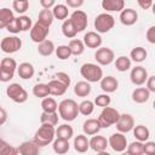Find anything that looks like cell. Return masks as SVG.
Segmentation results:
<instances>
[{
	"instance_id": "ac0fdd59",
	"label": "cell",
	"mask_w": 155,
	"mask_h": 155,
	"mask_svg": "<svg viewBox=\"0 0 155 155\" xmlns=\"http://www.w3.org/2000/svg\"><path fill=\"white\" fill-rule=\"evenodd\" d=\"M138 21V13L133 8H124L120 11V22L124 25H133Z\"/></svg>"
},
{
	"instance_id": "ffe728a7",
	"label": "cell",
	"mask_w": 155,
	"mask_h": 155,
	"mask_svg": "<svg viewBox=\"0 0 155 155\" xmlns=\"http://www.w3.org/2000/svg\"><path fill=\"white\" fill-rule=\"evenodd\" d=\"M150 91L147 88V87H137L133 90L132 92V101L134 103H138V104H143V103H147L149 99H150Z\"/></svg>"
},
{
	"instance_id": "277c9868",
	"label": "cell",
	"mask_w": 155,
	"mask_h": 155,
	"mask_svg": "<svg viewBox=\"0 0 155 155\" xmlns=\"http://www.w3.org/2000/svg\"><path fill=\"white\" fill-rule=\"evenodd\" d=\"M17 70V62L13 58L5 57L0 61V81L8 82L13 79L15 71Z\"/></svg>"
},
{
	"instance_id": "5b68a950",
	"label": "cell",
	"mask_w": 155,
	"mask_h": 155,
	"mask_svg": "<svg viewBox=\"0 0 155 155\" xmlns=\"http://www.w3.org/2000/svg\"><path fill=\"white\" fill-rule=\"evenodd\" d=\"M119 116H120V113L115 109V108H111V107H104L103 110L101 111L99 116H98V121H99V125L102 128H108L113 125L116 124V121L119 120Z\"/></svg>"
},
{
	"instance_id": "f1b7e54d",
	"label": "cell",
	"mask_w": 155,
	"mask_h": 155,
	"mask_svg": "<svg viewBox=\"0 0 155 155\" xmlns=\"http://www.w3.org/2000/svg\"><path fill=\"white\" fill-rule=\"evenodd\" d=\"M52 149H53V151L56 154H65L70 149L69 140L62 139V138H56L52 142Z\"/></svg>"
},
{
	"instance_id": "484cf974",
	"label": "cell",
	"mask_w": 155,
	"mask_h": 155,
	"mask_svg": "<svg viewBox=\"0 0 155 155\" xmlns=\"http://www.w3.org/2000/svg\"><path fill=\"white\" fill-rule=\"evenodd\" d=\"M54 48L56 47H54L53 41H51L48 39H45L44 41H41V42L38 44V52H39V54H41L44 57L51 56L54 52Z\"/></svg>"
},
{
	"instance_id": "681fc988",
	"label": "cell",
	"mask_w": 155,
	"mask_h": 155,
	"mask_svg": "<svg viewBox=\"0 0 155 155\" xmlns=\"http://www.w3.org/2000/svg\"><path fill=\"white\" fill-rule=\"evenodd\" d=\"M6 30H7V31H10V33H12V34H17V33H19V31H21L19 24H18V21H17V18H16V17L13 18V21H11V22L7 24Z\"/></svg>"
},
{
	"instance_id": "11a10c76",
	"label": "cell",
	"mask_w": 155,
	"mask_h": 155,
	"mask_svg": "<svg viewBox=\"0 0 155 155\" xmlns=\"http://www.w3.org/2000/svg\"><path fill=\"white\" fill-rule=\"evenodd\" d=\"M137 2L143 10H149L153 6V0H137Z\"/></svg>"
},
{
	"instance_id": "d590c367",
	"label": "cell",
	"mask_w": 155,
	"mask_h": 155,
	"mask_svg": "<svg viewBox=\"0 0 155 155\" xmlns=\"http://www.w3.org/2000/svg\"><path fill=\"white\" fill-rule=\"evenodd\" d=\"M41 108H42V111H45V113H54V111H57L58 104H57V102H56L54 98L47 96V97L42 98V101H41Z\"/></svg>"
},
{
	"instance_id": "3957f363",
	"label": "cell",
	"mask_w": 155,
	"mask_h": 155,
	"mask_svg": "<svg viewBox=\"0 0 155 155\" xmlns=\"http://www.w3.org/2000/svg\"><path fill=\"white\" fill-rule=\"evenodd\" d=\"M80 74L90 84L98 82L103 78V70L99 67V64L96 63H84L80 68Z\"/></svg>"
},
{
	"instance_id": "f6af8a7d",
	"label": "cell",
	"mask_w": 155,
	"mask_h": 155,
	"mask_svg": "<svg viewBox=\"0 0 155 155\" xmlns=\"http://www.w3.org/2000/svg\"><path fill=\"white\" fill-rule=\"evenodd\" d=\"M54 52H56L57 58H59L61 61H65L71 56V52L68 45H59L58 47L54 48Z\"/></svg>"
},
{
	"instance_id": "f5cc1de1",
	"label": "cell",
	"mask_w": 155,
	"mask_h": 155,
	"mask_svg": "<svg viewBox=\"0 0 155 155\" xmlns=\"http://www.w3.org/2000/svg\"><path fill=\"white\" fill-rule=\"evenodd\" d=\"M145 85H147V88L150 92H155V75L148 76V79L145 81Z\"/></svg>"
},
{
	"instance_id": "bcb514c9",
	"label": "cell",
	"mask_w": 155,
	"mask_h": 155,
	"mask_svg": "<svg viewBox=\"0 0 155 155\" xmlns=\"http://www.w3.org/2000/svg\"><path fill=\"white\" fill-rule=\"evenodd\" d=\"M12 7L13 10L19 13V15H23L28 11L29 8V1L28 0H13L12 2Z\"/></svg>"
},
{
	"instance_id": "d6986e66",
	"label": "cell",
	"mask_w": 155,
	"mask_h": 155,
	"mask_svg": "<svg viewBox=\"0 0 155 155\" xmlns=\"http://www.w3.org/2000/svg\"><path fill=\"white\" fill-rule=\"evenodd\" d=\"M17 149H18V154L22 155H38L40 151V147L34 140H25L21 143V145Z\"/></svg>"
},
{
	"instance_id": "4dcf8cb0",
	"label": "cell",
	"mask_w": 155,
	"mask_h": 155,
	"mask_svg": "<svg viewBox=\"0 0 155 155\" xmlns=\"http://www.w3.org/2000/svg\"><path fill=\"white\" fill-rule=\"evenodd\" d=\"M73 136H74V130H73V127H71L70 125H68V124L59 125V126L56 128V137H57V138H62V139L69 140Z\"/></svg>"
},
{
	"instance_id": "44dd1931",
	"label": "cell",
	"mask_w": 155,
	"mask_h": 155,
	"mask_svg": "<svg viewBox=\"0 0 155 155\" xmlns=\"http://www.w3.org/2000/svg\"><path fill=\"white\" fill-rule=\"evenodd\" d=\"M17 73H18V76L23 80H28V79H31L35 74V68L31 63L29 62H23L21 63L19 65H17Z\"/></svg>"
},
{
	"instance_id": "2e32d148",
	"label": "cell",
	"mask_w": 155,
	"mask_h": 155,
	"mask_svg": "<svg viewBox=\"0 0 155 155\" xmlns=\"http://www.w3.org/2000/svg\"><path fill=\"white\" fill-rule=\"evenodd\" d=\"M101 88L103 92L105 93H113L117 90L119 87V81L116 78L111 76V75H108V76H103L101 80Z\"/></svg>"
},
{
	"instance_id": "836d02e7",
	"label": "cell",
	"mask_w": 155,
	"mask_h": 155,
	"mask_svg": "<svg viewBox=\"0 0 155 155\" xmlns=\"http://www.w3.org/2000/svg\"><path fill=\"white\" fill-rule=\"evenodd\" d=\"M68 46L70 48L71 56H80L85 51V44L82 40H79V39H71L69 41Z\"/></svg>"
},
{
	"instance_id": "83f0119b",
	"label": "cell",
	"mask_w": 155,
	"mask_h": 155,
	"mask_svg": "<svg viewBox=\"0 0 155 155\" xmlns=\"http://www.w3.org/2000/svg\"><path fill=\"white\" fill-rule=\"evenodd\" d=\"M132 131H133L134 138H136L137 140H139V142H145V140H148L149 137H150V131H149V128H148L147 126H144V125H137V126H134V127L132 128Z\"/></svg>"
},
{
	"instance_id": "5bb4252c",
	"label": "cell",
	"mask_w": 155,
	"mask_h": 155,
	"mask_svg": "<svg viewBox=\"0 0 155 155\" xmlns=\"http://www.w3.org/2000/svg\"><path fill=\"white\" fill-rule=\"evenodd\" d=\"M148 71L142 65H137L134 68L131 69V73H130V79H131V82L136 86H142L143 84H145L147 79H148Z\"/></svg>"
},
{
	"instance_id": "ba28073f",
	"label": "cell",
	"mask_w": 155,
	"mask_h": 155,
	"mask_svg": "<svg viewBox=\"0 0 155 155\" xmlns=\"http://www.w3.org/2000/svg\"><path fill=\"white\" fill-rule=\"evenodd\" d=\"M29 31H30V39L34 42L39 44V42L44 41L47 38V35L50 33V27L46 25V24H42L39 21H36L33 24V27H31V29Z\"/></svg>"
},
{
	"instance_id": "9f6ffc18",
	"label": "cell",
	"mask_w": 155,
	"mask_h": 155,
	"mask_svg": "<svg viewBox=\"0 0 155 155\" xmlns=\"http://www.w3.org/2000/svg\"><path fill=\"white\" fill-rule=\"evenodd\" d=\"M56 4V0H40V5L42 8H52Z\"/></svg>"
},
{
	"instance_id": "e0dca14e",
	"label": "cell",
	"mask_w": 155,
	"mask_h": 155,
	"mask_svg": "<svg viewBox=\"0 0 155 155\" xmlns=\"http://www.w3.org/2000/svg\"><path fill=\"white\" fill-rule=\"evenodd\" d=\"M88 143H90V148L93 151L98 153V154L105 151L107 150V147H108V139L105 137H103V136H96V134H93L92 138L88 140Z\"/></svg>"
},
{
	"instance_id": "8992f818",
	"label": "cell",
	"mask_w": 155,
	"mask_h": 155,
	"mask_svg": "<svg viewBox=\"0 0 155 155\" xmlns=\"http://www.w3.org/2000/svg\"><path fill=\"white\" fill-rule=\"evenodd\" d=\"M6 96L13 101L15 103H18V104H22L24 102H27L28 99V92L25 91V88L17 84V82H13V84H10L7 87H6Z\"/></svg>"
},
{
	"instance_id": "8d00e7d4",
	"label": "cell",
	"mask_w": 155,
	"mask_h": 155,
	"mask_svg": "<svg viewBox=\"0 0 155 155\" xmlns=\"http://www.w3.org/2000/svg\"><path fill=\"white\" fill-rule=\"evenodd\" d=\"M62 33L68 39H74L75 35L78 34L75 28H74V25H73V23H71V21H70V18L63 21V23H62Z\"/></svg>"
},
{
	"instance_id": "c3c4849f",
	"label": "cell",
	"mask_w": 155,
	"mask_h": 155,
	"mask_svg": "<svg viewBox=\"0 0 155 155\" xmlns=\"http://www.w3.org/2000/svg\"><path fill=\"white\" fill-rule=\"evenodd\" d=\"M143 154L147 155H154L155 154V143L150 140L143 142Z\"/></svg>"
},
{
	"instance_id": "7dc6e473",
	"label": "cell",
	"mask_w": 155,
	"mask_h": 155,
	"mask_svg": "<svg viewBox=\"0 0 155 155\" xmlns=\"http://www.w3.org/2000/svg\"><path fill=\"white\" fill-rule=\"evenodd\" d=\"M111 102V98L108 93H102V94H98L96 98H94V105L97 107H101V108H104V107H108Z\"/></svg>"
},
{
	"instance_id": "ee69618b",
	"label": "cell",
	"mask_w": 155,
	"mask_h": 155,
	"mask_svg": "<svg viewBox=\"0 0 155 155\" xmlns=\"http://www.w3.org/2000/svg\"><path fill=\"white\" fill-rule=\"evenodd\" d=\"M16 18H17V21H18L21 31H28V30L31 29V27H33V22H31V18H30L29 16L21 15L19 17H16Z\"/></svg>"
},
{
	"instance_id": "30bf717a",
	"label": "cell",
	"mask_w": 155,
	"mask_h": 155,
	"mask_svg": "<svg viewBox=\"0 0 155 155\" xmlns=\"http://www.w3.org/2000/svg\"><path fill=\"white\" fill-rule=\"evenodd\" d=\"M94 59L99 65H109L115 59V53L110 47H98L94 52Z\"/></svg>"
},
{
	"instance_id": "6da1fadb",
	"label": "cell",
	"mask_w": 155,
	"mask_h": 155,
	"mask_svg": "<svg viewBox=\"0 0 155 155\" xmlns=\"http://www.w3.org/2000/svg\"><path fill=\"white\" fill-rule=\"evenodd\" d=\"M56 137V128L50 124H41V126L36 130L33 140L39 147H46L53 142Z\"/></svg>"
},
{
	"instance_id": "e575fe53",
	"label": "cell",
	"mask_w": 155,
	"mask_h": 155,
	"mask_svg": "<svg viewBox=\"0 0 155 155\" xmlns=\"http://www.w3.org/2000/svg\"><path fill=\"white\" fill-rule=\"evenodd\" d=\"M131 64H132V61L127 56H120L115 59V68L117 71H121V73L130 70Z\"/></svg>"
},
{
	"instance_id": "816d5d0a",
	"label": "cell",
	"mask_w": 155,
	"mask_h": 155,
	"mask_svg": "<svg viewBox=\"0 0 155 155\" xmlns=\"http://www.w3.org/2000/svg\"><path fill=\"white\" fill-rule=\"evenodd\" d=\"M145 38L149 44H155V25H151L148 28L145 33Z\"/></svg>"
},
{
	"instance_id": "4fadbf2b",
	"label": "cell",
	"mask_w": 155,
	"mask_h": 155,
	"mask_svg": "<svg viewBox=\"0 0 155 155\" xmlns=\"http://www.w3.org/2000/svg\"><path fill=\"white\" fill-rule=\"evenodd\" d=\"M116 130L121 133H128L134 127V119L131 114H120L119 120L116 121Z\"/></svg>"
},
{
	"instance_id": "7402d4cb",
	"label": "cell",
	"mask_w": 155,
	"mask_h": 155,
	"mask_svg": "<svg viewBox=\"0 0 155 155\" xmlns=\"http://www.w3.org/2000/svg\"><path fill=\"white\" fill-rule=\"evenodd\" d=\"M101 128L102 127L99 125L98 119H87L82 124V131H84V134H86V136L97 134Z\"/></svg>"
},
{
	"instance_id": "f907efd6",
	"label": "cell",
	"mask_w": 155,
	"mask_h": 155,
	"mask_svg": "<svg viewBox=\"0 0 155 155\" xmlns=\"http://www.w3.org/2000/svg\"><path fill=\"white\" fill-rule=\"evenodd\" d=\"M56 79H58V80H59L62 84H64L67 87L70 86L71 80H70V76H69L67 73H64V71H59V73H57V74H56Z\"/></svg>"
},
{
	"instance_id": "74e56055",
	"label": "cell",
	"mask_w": 155,
	"mask_h": 155,
	"mask_svg": "<svg viewBox=\"0 0 155 155\" xmlns=\"http://www.w3.org/2000/svg\"><path fill=\"white\" fill-rule=\"evenodd\" d=\"M53 15H52V11L50 8H42L40 12H39V17H38V21L41 22L42 24H46L48 27H51V24L53 23Z\"/></svg>"
},
{
	"instance_id": "cb8c5ba5",
	"label": "cell",
	"mask_w": 155,
	"mask_h": 155,
	"mask_svg": "<svg viewBox=\"0 0 155 155\" xmlns=\"http://www.w3.org/2000/svg\"><path fill=\"white\" fill-rule=\"evenodd\" d=\"M102 8L107 12H120L125 8V0H102Z\"/></svg>"
},
{
	"instance_id": "7a4b0ae2",
	"label": "cell",
	"mask_w": 155,
	"mask_h": 155,
	"mask_svg": "<svg viewBox=\"0 0 155 155\" xmlns=\"http://www.w3.org/2000/svg\"><path fill=\"white\" fill-rule=\"evenodd\" d=\"M58 115L64 120V121H74L78 115H79V104L70 98L63 99L59 104H58Z\"/></svg>"
},
{
	"instance_id": "f35d334b",
	"label": "cell",
	"mask_w": 155,
	"mask_h": 155,
	"mask_svg": "<svg viewBox=\"0 0 155 155\" xmlns=\"http://www.w3.org/2000/svg\"><path fill=\"white\" fill-rule=\"evenodd\" d=\"M58 113L54 111V113H45L42 111L41 115H40V122L41 124H50V125H53V126H57L58 124Z\"/></svg>"
},
{
	"instance_id": "d6a6232c",
	"label": "cell",
	"mask_w": 155,
	"mask_h": 155,
	"mask_svg": "<svg viewBox=\"0 0 155 155\" xmlns=\"http://www.w3.org/2000/svg\"><path fill=\"white\" fill-rule=\"evenodd\" d=\"M15 15L12 12V10L7 8V7H2L0 8V29H5L7 27V24L13 21Z\"/></svg>"
},
{
	"instance_id": "6f0895ef",
	"label": "cell",
	"mask_w": 155,
	"mask_h": 155,
	"mask_svg": "<svg viewBox=\"0 0 155 155\" xmlns=\"http://www.w3.org/2000/svg\"><path fill=\"white\" fill-rule=\"evenodd\" d=\"M7 120V111L4 108H0V126L4 125Z\"/></svg>"
},
{
	"instance_id": "1f68e13d",
	"label": "cell",
	"mask_w": 155,
	"mask_h": 155,
	"mask_svg": "<svg viewBox=\"0 0 155 155\" xmlns=\"http://www.w3.org/2000/svg\"><path fill=\"white\" fill-rule=\"evenodd\" d=\"M51 11H52V15H53L54 19H59V21L67 19V18H68V15H69L68 6H67V5H63V4L54 5Z\"/></svg>"
},
{
	"instance_id": "8fae6325",
	"label": "cell",
	"mask_w": 155,
	"mask_h": 155,
	"mask_svg": "<svg viewBox=\"0 0 155 155\" xmlns=\"http://www.w3.org/2000/svg\"><path fill=\"white\" fill-rule=\"evenodd\" d=\"M108 145L116 153L125 151V149L127 147V138H126L125 133L115 132V133L110 134V137L108 138Z\"/></svg>"
},
{
	"instance_id": "f546056e",
	"label": "cell",
	"mask_w": 155,
	"mask_h": 155,
	"mask_svg": "<svg viewBox=\"0 0 155 155\" xmlns=\"http://www.w3.org/2000/svg\"><path fill=\"white\" fill-rule=\"evenodd\" d=\"M147 56H148V52L142 46H137V47L132 48L131 52H130V59L133 61V62H136V63L144 62L145 58H147Z\"/></svg>"
},
{
	"instance_id": "7bdbcfd3",
	"label": "cell",
	"mask_w": 155,
	"mask_h": 155,
	"mask_svg": "<svg viewBox=\"0 0 155 155\" xmlns=\"http://www.w3.org/2000/svg\"><path fill=\"white\" fill-rule=\"evenodd\" d=\"M16 154H18V149L8 144L2 138H0V155H16Z\"/></svg>"
},
{
	"instance_id": "b9f144b4",
	"label": "cell",
	"mask_w": 155,
	"mask_h": 155,
	"mask_svg": "<svg viewBox=\"0 0 155 155\" xmlns=\"http://www.w3.org/2000/svg\"><path fill=\"white\" fill-rule=\"evenodd\" d=\"M33 94L38 98H45L50 94V91H48V86L47 84H36L34 85L33 87Z\"/></svg>"
},
{
	"instance_id": "9a60e30c",
	"label": "cell",
	"mask_w": 155,
	"mask_h": 155,
	"mask_svg": "<svg viewBox=\"0 0 155 155\" xmlns=\"http://www.w3.org/2000/svg\"><path fill=\"white\" fill-rule=\"evenodd\" d=\"M84 44L85 46H87L88 48H98L102 46V36L99 35V33L97 31H87L84 35Z\"/></svg>"
},
{
	"instance_id": "7c38bea8",
	"label": "cell",
	"mask_w": 155,
	"mask_h": 155,
	"mask_svg": "<svg viewBox=\"0 0 155 155\" xmlns=\"http://www.w3.org/2000/svg\"><path fill=\"white\" fill-rule=\"evenodd\" d=\"M70 21L76 30V33H81L87 28L88 24V19H87V15L86 12H84L82 10H75L71 15H70Z\"/></svg>"
},
{
	"instance_id": "4316f807",
	"label": "cell",
	"mask_w": 155,
	"mask_h": 155,
	"mask_svg": "<svg viewBox=\"0 0 155 155\" xmlns=\"http://www.w3.org/2000/svg\"><path fill=\"white\" fill-rule=\"evenodd\" d=\"M92 91V87L90 85L88 81L84 80V81H78L74 86V93L78 97H87Z\"/></svg>"
},
{
	"instance_id": "52a82bcc",
	"label": "cell",
	"mask_w": 155,
	"mask_h": 155,
	"mask_svg": "<svg viewBox=\"0 0 155 155\" xmlns=\"http://www.w3.org/2000/svg\"><path fill=\"white\" fill-rule=\"evenodd\" d=\"M93 24H94V29L97 30V33L104 34V33H108V31H110L113 29V27L115 24V19L110 13L104 12V13L98 15L94 18V23Z\"/></svg>"
},
{
	"instance_id": "db71d44e",
	"label": "cell",
	"mask_w": 155,
	"mask_h": 155,
	"mask_svg": "<svg viewBox=\"0 0 155 155\" xmlns=\"http://www.w3.org/2000/svg\"><path fill=\"white\" fill-rule=\"evenodd\" d=\"M65 4L68 7L71 8H80L84 5V0H65Z\"/></svg>"
},
{
	"instance_id": "d4e9b609",
	"label": "cell",
	"mask_w": 155,
	"mask_h": 155,
	"mask_svg": "<svg viewBox=\"0 0 155 155\" xmlns=\"http://www.w3.org/2000/svg\"><path fill=\"white\" fill-rule=\"evenodd\" d=\"M73 145H74L75 151H78V153H86L90 149V143H88L86 134H78L74 138Z\"/></svg>"
},
{
	"instance_id": "ab89813d",
	"label": "cell",
	"mask_w": 155,
	"mask_h": 155,
	"mask_svg": "<svg viewBox=\"0 0 155 155\" xmlns=\"http://www.w3.org/2000/svg\"><path fill=\"white\" fill-rule=\"evenodd\" d=\"M94 110V103L92 101L85 99L79 104V114L84 115V116H88L93 113Z\"/></svg>"
},
{
	"instance_id": "60d3db41",
	"label": "cell",
	"mask_w": 155,
	"mask_h": 155,
	"mask_svg": "<svg viewBox=\"0 0 155 155\" xmlns=\"http://www.w3.org/2000/svg\"><path fill=\"white\" fill-rule=\"evenodd\" d=\"M125 150L130 155H142L143 154V142L134 140V142L127 144V147H126Z\"/></svg>"
},
{
	"instance_id": "9c48e42d",
	"label": "cell",
	"mask_w": 155,
	"mask_h": 155,
	"mask_svg": "<svg viewBox=\"0 0 155 155\" xmlns=\"http://www.w3.org/2000/svg\"><path fill=\"white\" fill-rule=\"evenodd\" d=\"M21 47H22V40L18 36H16V35H13V36H6L0 42L1 51L5 52V53H8V54L19 51Z\"/></svg>"
},
{
	"instance_id": "603a6c76",
	"label": "cell",
	"mask_w": 155,
	"mask_h": 155,
	"mask_svg": "<svg viewBox=\"0 0 155 155\" xmlns=\"http://www.w3.org/2000/svg\"><path fill=\"white\" fill-rule=\"evenodd\" d=\"M47 86H48L50 94L56 96V97L63 96V94L67 92V90H68V87H67L64 84H62V82H61L58 79H53V80L48 81Z\"/></svg>"
},
{
	"instance_id": "680465c9",
	"label": "cell",
	"mask_w": 155,
	"mask_h": 155,
	"mask_svg": "<svg viewBox=\"0 0 155 155\" xmlns=\"http://www.w3.org/2000/svg\"><path fill=\"white\" fill-rule=\"evenodd\" d=\"M0 108H1V105H0Z\"/></svg>"
}]
</instances>
